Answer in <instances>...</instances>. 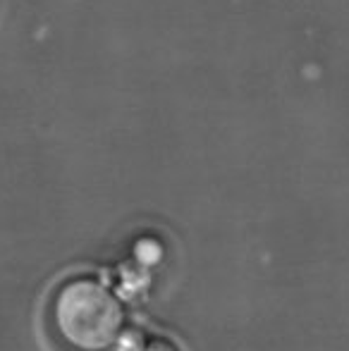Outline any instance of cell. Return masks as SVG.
<instances>
[{
    "mask_svg": "<svg viewBox=\"0 0 349 351\" xmlns=\"http://www.w3.org/2000/svg\"><path fill=\"white\" fill-rule=\"evenodd\" d=\"M117 323L115 304L91 280H70L56 296V325L70 344L98 349L110 339Z\"/></svg>",
    "mask_w": 349,
    "mask_h": 351,
    "instance_id": "6da1fadb",
    "label": "cell"
}]
</instances>
